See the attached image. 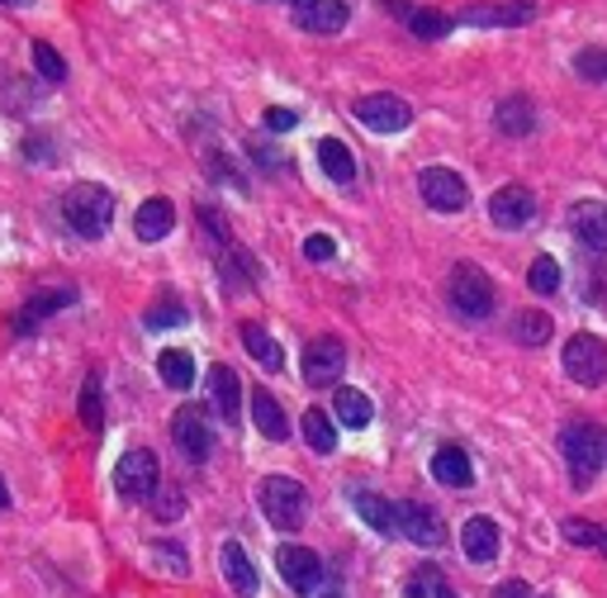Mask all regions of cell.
<instances>
[{"label":"cell","instance_id":"1","mask_svg":"<svg viewBox=\"0 0 607 598\" xmlns=\"http://www.w3.org/2000/svg\"><path fill=\"white\" fill-rule=\"evenodd\" d=\"M560 451H565L570 461V480L580 484V490H588L594 484V475L607 465V427L598 423H565L560 427Z\"/></svg>","mask_w":607,"mask_h":598},{"label":"cell","instance_id":"2","mask_svg":"<svg viewBox=\"0 0 607 598\" xmlns=\"http://www.w3.org/2000/svg\"><path fill=\"white\" fill-rule=\"evenodd\" d=\"M62 219L77 238H105V228L114 219V195L95 181H77L62 195Z\"/></svg>","mask_w":607,"mask_h":598},{"label":"cell","instance_id":"3","mask_svg":"<svg viewBox=\"0 0 607 598\" xmlns=\"http://www.w3.org/2000/svg\"><path fill=\"white\" fill-rule=\"evenodd\" d=\"M560 361H565V376L574 384H584V390L607 384V342L594 333H574L565 342V352H560Z\"/></svg>","mask_w":607,"mask_h":598},{"label":"cell","instance_id":"4","mask_svg":"<svg viewBox=\"0 0 607 598\" xmlns=\"http://www.w3.org/2000/svg\"><path fill=\"white\" fill-rule=\"evenodd\" d=\"M262 513L280 527V532H295V527L304 522V513H309L304 484L290 480V475H266L262 480Z\"/></svg>","mask_w":607,"mask_h":598},{"label":"cell","instance_id":"5","mask_svg":"<svg viewBox=\"0 0 607 598\" xmlns=\"http://www.w3.org/2000/svg\"><path fill=\"white\" fill-rule=\"evenodd\" d=\"M114 490H119L124 498H134V504L152 498L157 490H162V465H157V456L148 447L124 451L119 465H114Z\"/></svg>","mask_w":607,"mask_h":598},{"label":"cell","instance_id":"6","mask_svg":"<svg viewBox=\"0 0 607 598\" xmlns=\"http://www.w3.org/2000/svg\"><path fill=\"white\" fill-rule=\"evenodd\" d=\"M451 304L466 313V319H489L494 313V304H499V295H494V280L484 276L480 266H470V262H460L456 271H451Z\"/></svg>","mask_w":607,"mask_h":598},{"label":"cell","instance_id":"7","mask_svg":"<svg viewBox=\"0 0 607 598\" xmlns=\"http://www.w3.org/2000/svg\"><path fill=\"white\" fill-rule=\"evenodd\" d=\"M356 119L366 128H375V134H399V128L413 124V105L394 91H375V95L356 100Z\"/></svg>","mask_w":607,"mask_h":598},{"label":"cell","instance_id":"8","mask_svg":"<svg viewBox=\"0 0 607 598\" xmlns=\"http://www.w3.org/2000/svg\"><path fill=\"white\" fill-rule=\"evenodd\" d=\"M417 191H423V199L432 209H442V214H456V209H466L470 205V185L460 171L451 166H427V171H417Z\"/></svg>","mask_w":607,"mask_h":598},{"label":"cell","instance_id":"9","mask_svg":"<svg viewBox=\"0 0 607 598\" xmlns=\"http://www.w3.org/2000/svg\"><path fill=\"white\" fill-rule=\"evenodd\" d=\"M342 370H346V347L337 337H313L309 347H304V384H309V390L337 384Z\"/></svg>","mask_w":607,"mask_h":598},{"label":"cell","instance_id":"10","mask_svg":"<svg viewBox=\"0 0 607 598\" xmlns=\"http://www.w3.org/2000/svg\"><path fill=\"white\" fill-rule=\"evenodd\" d=\"M276 570L295 594H313L318 584H323V561H318L309 547H295V541H285V547L276 551Z\"/></svg>","mask_w":607,"mask_h":598},{"label":"cell","instance_id":"11","mask_svg":"<svg viewBox=\"0 0 607 598\" xmlns=\"http://www.w3.org/2000/svg\"><path fill=\"white\" fill-rule=\"evenodd\" d=\"M394 518H399V532L417 541V547H442L446 537V522L442 513L432 504H417V498H403V504H394Z\"/></svg>","mask_w":607,"mask_h":598},{"label":"cell","instance_id":"12","mask_svg":"<svg viewBox=\"0 0 607 598\" xmlns=\"http://www.w3.org/2000/svg\"><path fill=\"white\" fill-rule=\"evenodd\" d=\"M171 437H176V447L191 456V461H205L209 447H214V433H209V413L199 404H181L176 418H171Z\"/></svg>","mask_w":607,"mask_h":598},{"label":"cell","instance_id":"13","mask_svg":"<svg viewBox=\"0 0 607 598\" xmlns=\"http://www.w3.org/2000/svg\"><path fill=\"white\" fill-rule=\"evenodd\" d=\"M531 214H537V199H531L527 185H503V191L489 195V219L499 228H523Z\"/></svg>","mask_w":607,"mask_h":598},{"label":"cell","instance_id":"14","mask_svg":"<svg viewBox=\"0 0 607 598\" xmlns=\"http://www.w3.org/2000/svg\"><path fill=\"white\" fill-rule=\"evenodd\" d=\"M219 565H224V579H228V589H233L238 598H252L256 589H262V575H256L252 555L242 551L238 541H224V551H219Z\"/></svg>","mask_w":607,"mask_h":598},{"label":"cell","instance_id":"15","mask_svg":"<svg viewBox=\"0 0 607 598\" xmlns=\"http://www.w3.org/2000/svg\"><path fill=\"white\" fill-rule=\"evenodd\" d=\"M295 24L309 34H337L346 28V5L342 0H295Z\"/></svg>","mask_w":607,"mask_h":598},{"label":"cell","instance_id":"16","mask_svg":"<svg viewBox=\"0 0 607 598\" xmlns=\"http://www.w3.org/2000/svg\"><path fill=\"white\" fill-rule=\"evenodd\" d=\"M209 404L219 409V418L233 427L238 413H242V384H238V370L233 366H214L209 370Z\"/></svg>","mask_w":607,"mask_h":598},{"label":"cell","instance_id":"17","mask_svg":"<svg viewBox=\"0 0 607 598\" xmlns=\"http://www.w3.org/2000/svg\"><path fill=\"white\" fill-rule=\"evenodd\" d=\"M171 223H176V205L162 195H152V199H142L138 214H134V233L142 242H162L171 233Z\"/></svg>","mask_w":607,"mask_h":598},{"label":"cell","instance_id":"18","mask_svg":"<svg viewBox=\"0 0 607 598\" xmlns=\"http://www.w3.org/2000/svg\"><path fill=\"white\" fill-rule=\"evenodd\" d=\"M570 223H574V233H580V242L607 252V205L603 199H580V205L570 209Z\"/></svg>","mask_w":607,"mask_h":598},{"label":"cell","instance_id":"19","mask_svg":"<svg viewBox=\"0 0 607 598\" xmlns=\"http://www.w3.org/2000/svg\"><path fill=\"white\" fill-rule=\"evenodd\" d=\"M252 418H256V433H262L266 441H285V437H290V418H285L280 399L266 394V384H262V390H252Z\"/></svg>","mask_w":607,"mask_h":598},{"label":"cell","instance_id":"20","mask_svg":"<svg viewBox=\"0 0 607 598\" xmlns=\"http://www.w3.org/2000/svg\"><path fill=\"white\" fill-rule=\"evenodd\" d=\"M71 299H77V290H67V285H57V290H38V295H28V304H24V313H20V323H14V333H34V323H38V319H48V313L67 309Z\"/></svg>","mask_w":607,"mask_h":598},{"label":"cell","instance_id":"21","mask_svg":"<svg viewBox=\"0 0 607 598\" xmlns=\"http://www.w3.org/2000/svg\"><path fill=\"white\" fill-rule=\"evenodd\" d=\"M460 547H466V555L474 565L494 561V555H499V527L489 518H470L466 527H460Z\"/></svg>","mask_w":607,"mask_h":598},{"label":"cell","instance_id":"22","mask_svg":"<svg viewBox=\"0 0 607 598\" xmlns=\"http://www.w3.org/2000/svg\"><path fill=\"white\" fill-rule=\"evenodd\" d=\"M494 124H499V134H508V138H527L531 128H537V110H531L527 95H508L494 110Z\"/></svg>","mask_w":607,"mask_h":598},{"label":"cell","instance_id":"23","mask_svg":"<svg viewBox=\"0 0 607 598\" xmlns=\"http://www.w3.org/2000/svg\"><path fill=\"white\" fill-rule=\"evenodd\" d=\"M432 475H437L442 484H451V490H470L474 465H470V456L460 447H442L437 456H432Z\"/></svg>","mask_w":607,"mask_h":598},{"label":"cell","instance_id":"24","mask_svg":"<svg viewBox=\"0 0 607 598\" xmlns=\"http://www.w3.org/2000/svg\"><path fill=\"white\" fill-rule=\"evenodd\" d=\"M318 166H323L337 185H352L356 181V157H352V148H346L342 138H323V142H318Z\"/></svg>","mask_w":607,"mask_h":598},{"label":"cell","instance_id":"25","mask_svg":"<svg viewBox=\"0 0 607 598\" xmlns=\"http://www.w3.org/2000/svg\"><path fill=\"white\" fill-rule=\"evenodd\" d=\"M356 513H360V518H366V527H370V532H380V537L399 532L394 504H389V498H380L375 490H360V494H356Z\"/></svg>","mask_w":607,"mask_h":598},{"label":"cell","instance_id":"26","mask_svg":"<svg viewBox=\"0 0 607 598\" xmlns=\"http://www.w3.org/2000/svg\"><path fill=\"white\" fill-rule=\"evenodd\" d=\"M242 347H248L256 361H262V370H285V352L280 342L266 333L262 323H242Z\"/></svg>","mask_w":607,"mask_h":598},{"label":"cell","instance_id":"27","mask_svg":"<svg viewBox=\"0 0 607 598\" xmlns=\"http://www.w3.org/2000/svg\"><path fill=\"white\" fill-rule=\"evenodd\" d=\"M157 376H162V384H171V390H191L195 384V356L181 352V347L162 352L157 356Z\"/></svg>","mask_w":607,"mask_h":598},{"label":"cell","instance_id":"28","mask_svg":"<svg viewBox=\"0 0 607 598\" xmlns=\"http://www.w3.org/2000/svg\"><path fill=\"white\" fill-rule=\"evenodd\" d=\"M332 413H337L342 427H366L375 418L370 399L360 394V390H352V384H342V390H337V399H332Z\"/></svg>","mask_w":607,"mask_h":598},{"label":"cell","instance_id":"29","mask_svg":"<svg viewBox=\"0 0 607 598\" xmlns=\"http://www.w3.org/2000/svg\"><path fill=\"white\" fill-rule=\"evenodd\" d=\"M304 441H309V447L318 451V456H328L332 447H337V427H332V418L323 409H304Z\"/></svg>","mask_w":607,"mask_h":598},{"label":"cell","instance_id":"30","mask_svg":"<svg viewBox=\"0 0 607 598\" xmlns=\"http://www.w3.org/2000/svg\"><path fill=\"white\" fill-rule=\"evenodd\" d=\"M527 0L523 5H466L460 10V24H523L527 20Z\"/></svg>","mask_w":607,"mask_h":598},{"label":"cell","instance_id":"31","mask_svg":"<svg viewBox=\"0 0 607 598\" xmlns=\"http://www.w3.org/2000/svg\"><path fill=\"white\" fill-rule=\"evenodd\" d=\"M551 327H556L551 313H531V309H523V313L513 319V337L523 342V347H541V342L551 337Z\"/></svg>","mask_w":607,"mask_h":598},{"label":"cell","instance_id":"32","mask_svg":"<svg viewBox=\"0 0 607 598\" xmlns=\"http://www.w3.org/2000/svg\"><path fill=\"white\" fill-rule=\"evenodd\" d=\"M185 319H191V313H185V304H181L176 295H162V299H157V304H152L148 313H142V323H148L152 333H162V327H181Z\"/></svg>","mask_w":607,"mask_h":598},{"label":"cell","instance_id":"33","mask_svg":"<svg viewBox=\"0 0 607 598\" xmlns=\"http://www.w3.org/2000/svg\"><path fill=\"white\" fill-rule=\"evenodd\" d=\"M527 285L537 295H556L560 290V262H556V256H537L531 271H527Z\"/></svg>","mask_w":607,"mask_h":598},{"label":"cell","instance_id":"34","mask_svg":"<svg viewBox=\"0 0 607 598\" xmlns=\"http://www.w3.org/2000/svg\"><path fill=\"white\" fill-rule=\"evenodd\" d=\"M451 24L456 20H451V14H442V10H413L409 14V28H413L417 38H442Z\"/></svg>","mask_w":607,"mask_h":598},{"label":"cell","instance_id":"35","mask_svg":"<svg viewBox=\"0 0 607 598\" xmlns=\"http://www.w3.org/2000/svg\"><path fill=\"white\" fill-rule=\"evenodd\" d=\"M81 423L85 427L105 423V409H100V376H85V384H81Z\"/></svg>","mask_w":607,"mask_h":598},{"label":"cell","instance_id":"36","mask_svg":"<svg viewBox=\"0 0 607 598\" xmlns=\"http://www.w3.org/2000/svg\"><path fill=\"white\" fill-rule=\"evenodd\" d=\"M34 62H38V71L48 81H67V62H62V53H57L53 43H43V38L34 43Z\"/></svg>","mask_w":607,"mask_h":598},{"label":"cell","instance_id":"37","mask_svg":"<svg viewBox=\"0 0 607 598\" xmlns=\"http://www.w3.org/2000/svg\"><path fill=\"white\" fill-rule=\"evenodd\" d=\"M574 71H580L584 81H607V48H584L574 57Z\"/></svg>","mask_w":607,"mask_h":598},{"label":"cell","instance_id":"38","mask_svg":"<svg viewBox=\"0 0 607 598\" xmlns=\"http://www.w3.org/2000/svg\"><path fill=\"white\" fill-rule=\"evenodd\" d=\"M152 561L162 565V570H171V575H185V570H191V561H185V551L181 547H171V541H152Z\"/></svg>","mask_w":607,"mask_h":598},{"label":"cell","instance_id":"39","mask_svg":"<svg viewBox=\"0 0 607 598\" xmlns=\"http://www.w3.org/2000/svg\"><path fill=\"white\" fill-rule=\"evenodd\" d=\"M248 152L256 157V162H262V166H276V171H285V166H290V157H285L280 148H276V142H262V138H248Z\"/></svg>","mask_w":607,"mask_h":598},{"label":"cell","instance_id":"40","mask_svg":"<svg viewBox=\"0 0 607 598\" xmlns=\"http://www.w3.org/2000/svg\"><path fill=\"white\" fill-rule=\"evenodd\" d=\"M560 532H565V541H574V547H603V532L588 522H565Z\"/></svg>","mask_w":607,"mask_h":598},{"label":"cell","instance_id":"41","mask_svg":"<svg viewBox=\"0 0 607 598\" xmlns=\"http://www.w3.org/2000/svg\"><path fill=\"white\" fill-rule=\"evenodd\" d=\"M427 589H442V584H437V570H432V565H423V570H417V575L409 579V594H403V598H432Z\"/></svg>","mask_w":607,"mask_h":598},{"label":"cell","instance_id":"42","mask_svg":"<svg viewBox=\"0 0 607 598\" xmlns=\"http://www.w3.org/2000/svg\"><path fill=\"white\" fill-rule=\"evenodd\" d=\"M332 252H337V248H332V238H328V233H313V238H304V256H309V262H328Z\"/></svg>","mask_w":607,"mask_h":598},{"label":"cell","instance_id":"43","mask_svg":"<svg viewBox=\"0 0 607 598\" xmlns=\"http://www.w3.org/2000/svg\"><path fill=\"white\" fill-rule=\"evenodd\" d=\"M295 124H299L295 110H266V128H271V134H290Z\"/></svg>","mask_w":607,"mask_h":598},{"label":"cell","instance_id":"44","mask_svg":"<svg viewBox=\"0 0 607 598\" xmlns=\"http://www.w3.org/2000/svg\"><path fill=\"white\" fill-rule=\"evenodd\" d=\"M176 513H181V494L176 490H171V494H162V498H157V518H176Z\"/></svg>","mask_w":607,"mask_h":598},{"label":"cell","instance_id":"45","mask_svg":"<svg viewBox=\"0 0 607 598\" xmlns=\"http://www.w3.org/2000/svg\"><path fill=\"white\" fill-rule=\"evenodd\" d=\"M209 171H214V181H238V171H233V166H228V162H224V157H219V152H214V157H209Z\"/></svg>","mask_w":607,"mask_h":598},{"label":"cell","instance_id":"46","mask_svg":"<svg viewBox=\"0 0 607 598\" xmlns=\"http://www.w3.org/2000/svg\"><path fill=\"white\" fill-rule=\"evenodd\" d=\"M24 152H28V157H53V148H48V142H43V134H28Z\"/></svg>","mask_w":607,"mask_h":598},{"label":"cell","instance_id":"47","mask_svg":"<svg viewBox=\"0 0 607 598\" xmlns=\"http://www.w3.org/2000/svg\"><path fill=\"white\" fill-rule=\"evenodd\" d=\"M499 598H531V589H527L523 579H508V584L499 589Z\"/></svg>","mask_w":607,"mask_h":598},{"label":"cell","instance_id":"48","mask_svg":"<svg viewBox=\"0 0 607 598\" xmlns=\"http://www.w3.org/2000/svg\"><path fill=\"white\" fill-rule=\"evenodd\" d=\"M0 504H10V494H5V484H0Z\"/></svg>","mask_w":607,"mask_h":598},{"label":"cell","instance_id":"49","mask_svg":"<svg viewBox=\"0 0 607 598\" xmlns=\"http://www.w3.org/2000/svg\"><path fill=\"white\" fill-rule=\"evenodd\" d=\"M437 598H456V594L451 589H437Z\"/></svg>","mask_w":607,"mask_h":598},{"label":"cell","instance_id":"50","mask_svg":"<svg viewBox=\"0 0 607 598\" xmlns=\"http://www.w3.org/2000/svg\"><path fill=\"white\" fill-rule=\"evenodd\" d=\"M5 5H28V0H5Z\"/></svg>","mask_w":607,"mask_h":598},{"label":"cell","instance_id":"51","mask_svg":"<svg viewBox=\"0 0 607 598\" xmlns=\"http://www.w3.org/2000/svg\"><path fill=\"white\" fill-rule=\"evenodd\" d=\"M598 551H603V555H607V532H603V547H598Z\"/></svg>","mask_w":607,"mask_h":598},{"label":"cell","instance_id":"52","mask_svg":"<svg viewBox=\"0 0 607 598\" xmlns=\"http://www.w3.org/2000/svg\"><path fill=\"white\" fill-rule=\"evenodd\" d=\"M323 598H342V594H323Z\"/></svg>","mask_w":607,"mask_h":598}]
</instances>
